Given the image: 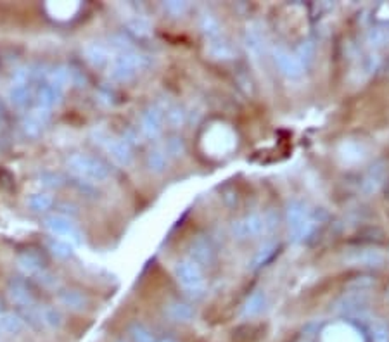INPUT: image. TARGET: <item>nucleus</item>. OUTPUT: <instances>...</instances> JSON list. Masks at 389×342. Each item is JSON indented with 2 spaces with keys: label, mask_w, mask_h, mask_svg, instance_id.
I'll return each mask as SVG.
<instances>
[{
  "label": "nucleus",
  "mask_w": 389,
  "mask_h": 342,
  "mask_svg": "<svg viewBox=\"0 0 389 342\" xmlns=\"http://www.w3.org/2000/svg\"><path fill=\"white\" fill-rule=\"evenodd\" d=\"M235 298L225 296V298L217 299V301L211 302L210 306H206V309H204V318L210 323H225L232 318L233 313H235Z\"/></svg>",
  "instance_id": "nucleus-1"
},
{
  "label": "nucleus",
  "mask_w": 389,
  "mask_h": 342,
  "mask_svg": "<svg viewBox=\"0 0 389 342\" xmlns=\"http://www.w3.org/2000/svg\"><path fill=\"white\" fill-rule=\"evenodd\" d=\"M268 325L263 322L242 323L232 330L231 342H261L267 337Z\"/></svg>",
  "instance_id": "nucleus-2"
}]
</instances>
